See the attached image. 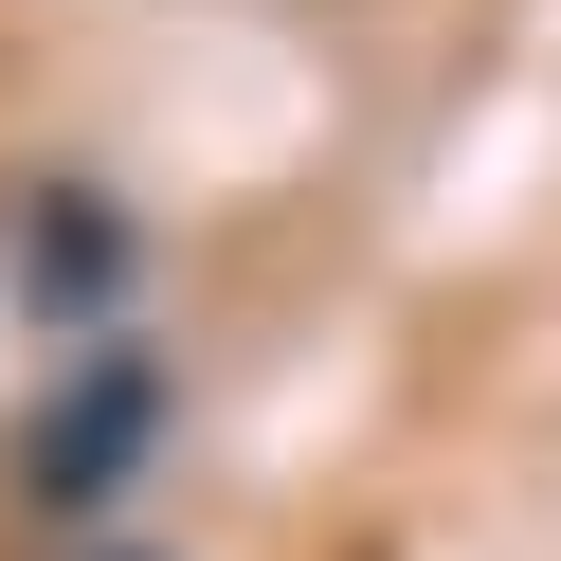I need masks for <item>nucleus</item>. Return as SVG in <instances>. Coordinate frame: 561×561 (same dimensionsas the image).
Masks as SVG:
<instances>
[{"label": "nucleus", "instance_id": "obj_1", "mask_svg": "<svg viewBox=\"0 0 561 561\" xmlns=\"http://www.w3.org/2000/svg\"><path fill=\"white\" fill-rule=\"evenodd\" d=\"M146 435H163V363H146V344H91L73 399L19 435V507H110V489L146 471Z\"/></svg>", "mask_w": 561, "mask_h": 561}]
</instances>
